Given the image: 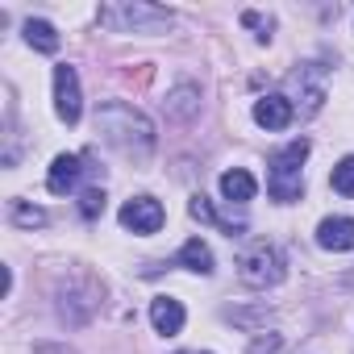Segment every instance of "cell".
<instances>
[{
  "label": "cell",
  "instance_id": "obj_1",
  "mask_svg": "<svg viewBox=\"0 0 354 354\" xmlns=\"http://www.w3.org/2000/svg\"><path fill=\"white\" fill-rule=\"evenodd\" d=\"M96 133L113 150H121V154H129L138 162H146L150 150H154V125L142 113H133L129 104H117V100L104 104V109H96Z\"/></svg>",
  "mask_w": 354,
  "mask_h": 354
},
{
  "label": "cell",
  "instance_id": "obj_2",
  "mask_svg": "<svg viewBox=\"0 0 354 354\" xmlns=\"http://www.w3.org/2000/svg\"><path fill=\"white\" fill-rule=\"evenodd\" d=\"M308 150H313V146H308V138H296V142H288L283 150H275V154H271L267 192H271L279 205L300 201V192H304V175H300V167H304Z\"/></svg>",
  "mask_w": 354,
  "mask_h": 354
},
{
  "label": "cell",
  "instance_id": "obj_3",
  "mask_svg": "<svg viewBox=\"0 0 354 354\" xmlns=\"http://www.w3.org/2000/svg\"><path fill=\"white\" fill-rule=\"evenodd\" d=\"M238 279L246 283V288H275L279 279H283V254L271 246V242H250L242 254H238Z\"/></svg>",
  "mask_w": 354,
  "mask_h": 354
},
{
  "label": "cell",
  "instance_id": "obj_4",
  "mask_svg": "<svg viewBox=\"0 0 354 354\" xmlns=\"http://www.w3.org/2000/svg\"><path fill=\"white\" fill-rule=\"evenodd\" d=\"M100 26H109L117 34H158L171 26V13L154 9V5H104Z\"/></svg>",
  "mask_w": 354,
  "mask_h": 354
},
{
  "label": "cell",
  "instance_id": "obj_5",
  "mask_svg": "<svg viewBox=\"0 0 354 354\" xmlns=\"http://www.w3.org/2000/svg\"><path fill=\"white\" fill-rule=\"evenodd\" d=\"M55 113H59V121H67V125H75L80 121V113H84V100H80V75H75V67H55Z\"/></svg>",
  "mask_w": 354,
  "mask_h": 354
},
{
  "label": "cell",
  "instance_id": "obj_6",
  "mask_svg": "<svg viewBox=\"0 0 354 354\" xmlns=\"http://www.w3.org/2000/svg\"><path fill=\"white\" fill-rule=\"evenodd\" d=\"M162 221H167V213L154 196H133V201L121 205V225L133 230V234H158Z\"/></svg>",
  "mask_w": 354,
  "mask_h": 354
},
{
  "label": "cell",
  "instance_id": "obj_7",
  "mask_svg": "<svg viewBox=\"0 0 354 354\" xmlns=\"http://www.w3.org/2000/svg\"><path fill=\"white\" fill-rule=\"evenodd\" d=\"M317 246H325V250H354V217H325L317 225Z\"/></svg>",
  "mask_w": 354,
  "mask_h": 354
},
{
  "label": "cell",
  "instance_id": "obj_8",
  "mask_svg": "<svg viewBox=\"0 0 354 354\" xmlns=\"http://www.w3.org/2000/svg\"><path fill=\"white\" fill-rule=\"evenodd\" d=\"M80 171H84V158H80V154H59V158L50 162L46 188H50L55 196H67V192L75 188V180H80Z\"/></svg>",
  "mask_w": 354,
  "mask_h": 354
},
{
  "label": "cell",
  "instance_id": "obj_9",
  "mask_svg": "<svg viewBox=\"0 0 354 354\" xmlns=\"http://www.w3.org/2000/svg\"><path fill=\"white\" fill-rule=\"evenodd\" d=\"M150 321L162 337H175L184 329V304L171 300V296H158V300H150Z\"/></svg>",
  "mask_w": 354,
  "mask_h": 354
},
{
  "label": "cell",
  "instance_id": "obj_10",
  "mask_svg": "<svg viewBox=\"0 0 354 354\" xmlns=\"http://www.w3.org/2000/svg\"><path fill=\"white\" fill-rule=\"evenodd\" d=\"M254 121L263 129H288L292 125V100L288 96H263V100H254Z\"/></svg>",
  "mask_w": 354,
  "mask_h": 354
},
{
  "label": "cell",
  "instance_id": "obj_11",
  "mask_svg": "<svg viewBox=\"0 0 354 354\" xmlns=\"http://www.w3.org/2000/svg\"><path fill=\"white\" fill-rule=\"evenodd\" d=\"M254 192H259V184H254L250 171L234 167V171L221 175V196H225L230 205H246V201H254Z\"/></svg>",
  "mask_w": 354,
  "mask_h": 354
},
{
  "label": "cell",
  "instance_id": "obj_12",
  "mask_svg": "<svg viewBox=\"0 0 354 354\" xmlns=\"http://www.w3.org/2000/svg\"><path fill=\"white\" fill-rule=\"evenodd\" d=\"M180 267H188V271H196V275H213V250H209L201 238H188V242L180 246Z\"/></svg>",
  "mask_w": 354,
  "mask_h": 354
},
{
  "label": "cell",
  "instance_id": "obj_13",
  "mask_svg": "<svg viewBox=\"0 0 354 354\" xmlns=\"http://www.w3.org/2000/svg\"><path fill=\"white\" fill-rule=\"evenodd\" d=\"M26 42L34 46V50H42V55H55L59 50V34H55V26L50 21H26Z\"/></svg>",
  "mask_w": 354,
  "mask_h": 354
},
{
  "label": "cell",
  "instance_id": "obj_14",
  "mask_svg": "<svg viewBox=\"0 0 354 354\" xmlns=\"http://www.w3.org/2000/svg\"><path fill=\"white\" fill-rule=\"evenodd\" d=\"M196 96H201V92H196L192 84L175 88V92L167 96V113H171V117H180V121H188V117H192V113L201 109V100H196Z\"/></svg>",
  "mask_w": 354,
  "mask_h": 354
},
{
  "label": "cell",
  "instance_id": "obj_15",
  "mask_svg": "<svg viewBox=\"0 0 354 354\" xmlns=\"http://www.w3.org/2000/svg\"><path fill=\"white\" fill-rule=\"evenodd\" d=\"M329 184H333V192H342V196H354V154H346V158L333 167Z\"/></svg>",
  "mask_w": 354,
  "mask_h": 354
},
{
  "label": "cell",
  "instance_id": "obj_16",
  "mask_svg": "<svg viewBox=\"0 0 354 354\" xmlns=\"http://www.w3.org/2000/svg\"><path fill=\"white\" fill-rule=\"evenodd\" d=\"M13 221L26 225V230H34V225H46V213L34 209V205H26V201H13Z\"/></svg>",
  "mask_w": 354,
  "mask_h": 354
},
{
  "label": "cell",
  "instance_id": "obj_17",
  "mask_svg": "<svg viewBox=\"0 0 354 354\" xmlns=\"http://www.w3.org/2000/svg\"><path fill=\"white\" fill-rule=\"evenodd\" d=\"M80 213L92 221V217H100L104 213V188H88L84 196H80Z\"/></svg>",
  "mask_w": 354,
  "mask_h": 354
},
{
  "label": "cell",
  "instance_id": "obj_18",
  "mask_svg": "<svg viewBox=\"0 0 354 354\" xmlns=\"http://www.w3.org/2000/svg\"><path fill=\"white\" fill-rule=\"evenodd\" d=\"M188 213H192L196 221H205V225H213V221H217V209H213V201H209V196H192Z\"/></svg>",
  "mask_w": 354,
  "mask_h": 354
},
{
  "label": "cell",
  "instance_id": "obj_19",
  "mask_svg": "<svg viewBox=\"0 0 354 354\" xmlns=\"http://www.w3.org/2000/svg\"><path fill=\"white\" fill-rule=\"evenodd\" d=\"M275 350H279V337H259L250 346V354H275Z\"/></svg>",
  "mask_w": 354,
  "mask_h": 354
}]
</instances>
